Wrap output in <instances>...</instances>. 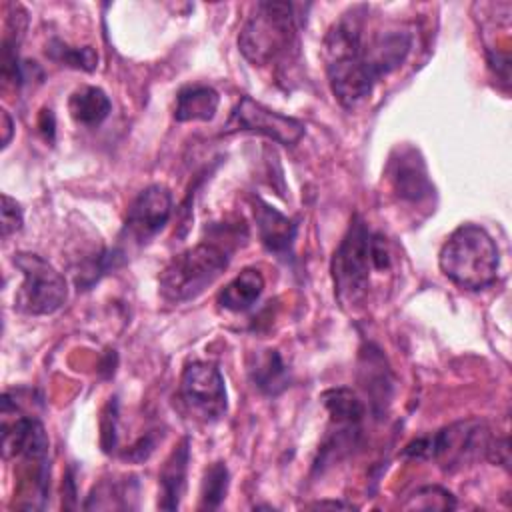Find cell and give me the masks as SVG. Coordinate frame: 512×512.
Wrapping results in <instances>:
<instances>
[{
  "mask_svg": "<svg viewBox=\"0 0 512 512\" xmlns=\"http://www.w3.org/2000/svg\"><path fill=\"white\" fill-rule=\"evenodd\" d=\"M68 110L76 124L98 126L108 118L112 104L102 88L82 86L72 92L68 100Z\"/></svg>",
  "mask_w": 512,
  "mask_h": 512,
  "instance_id": "d6986e66",
  "label": "cell"
},
{
  "mask_svg": "<svg viewBox=\"0 0 512 512\" xmlns=\"http://www.w3.org/2000/svg\"><path fill=\"white\" fill-rule=\"evenodd\" d=\"M296 24L288 2H258L254 14L244 22L238 48L254 66H266L286 56L294 46Z\"/></svg>",
  "mask_w": 512,
  "mask_h": 512,
  "instance_id": "5b68a950",
  "label": "cell"
},
{
  "mask_svg": "<svg viewBox=\"0 0 512 512\" xmlns=\"http://www.w3.org/2000/svg\"><path fill=\"white\" fill-rule=\"evenodd\" d=\"M172 214V194L162 184L144 188L128 206L124 232L136 242H146L158 234Z\"/></svg>",
  "mask_w": 512,
  "mask_h": 512,
  "instance_id": "8fae6325",
  "label": "cell"
},
{
  "mask_svg": "<svg viewBox=\"0 0 512 512\" xmlns=\"http://www.w3.org/2000/svg\"><path fill=\"white\" fill-rule=\"evenodd\" d=\"M228 490V470L222 462H214L202 482V506L218 508Z\"/></svg>",
  "mask_w": 512,
  "mask_h": 512,
  "instance_id": "7402d4cb",
  "label": "cell"
},
{
  "mask_svg": "<svg viewBox=\"0 0 512 512\" xmlns=\"http://www.w3.org/2000/svg\"><path fill=\"white\" fill-rule=\"evenodd\" d=\"M14 266L22 272V284L14 304L30 316H46L62 308L68 296L66 278L42 256L32 252L14 254Z\"/></svg>",
  "mask_w": 512,
  "mask_h": 512,
  "instance_id": "52a82bcc",
  "label": "cell"
},
{
  "mask_svg": "<svg viewBox=\"0 0 512 512\" xmlns=\"http://www.w3.org/2000/svg\"><path fill=\"white\" fill-rule=\"evenodd\" d=\"M228 130L256 132L284 146H292L304 136V124L298 118L270 110L250 96H242L236 104L228 120Z\"/></svg>",
  "mask_w": 512,
  "mask_h": 512,
  "instance_id": "30bf717a",
  "label": "cell"
},
{
  "mask_svg": "<svg viewBox=\"0 0 512 512\" xmlns=\"http://www.w3.org/2000/svg\"><path fill=\"white\" fill-rule=\"evenodd\" d=\"M254 384L266 394H278L286 388V366L276 350H266L252 368Z\"/></svg>",
  "mask_w": 512,
  "mask_h": 512,
  "instance_id": "ffe728a7",
  "label": "cell"
},
{
  "mask_svg": "<svg viewBox=\"0 0 512 512\" xmlns=\"http://www.w3.org/2000/svg\"><path fill=\"white\" fill-rule=\"evenodd\" d=\"M412 46V38L404 30H386L374 36L368 44H364V54L374 74L386 76L396 70L408 56Z\"/></svg>",
  "mask_w": 512,
  "mask_h": 512,
  "instance_id": "4fadbf2b",
  "label": "cell"
},
{
  "mask_svg": "<svg viewBox=\"0 0 512 512\" xmlns=\"http://www.w3.org/2000/svg\"><path fill=\"white\" fill-rule=\"evenodd\" d=\"M220 104V96L212 86L192 84L178 92L174 118L178 122H208L214 118Z\"/></svg>",
  "mask_w": 512,
  "mask_h": 512,
  "instance_id": "2e32d148",
  "label": "cell"
},
{
  "mask_svg": "<svg viewBox=\"0 0 512 512\" xmlns=\"http://www.w3.org/2000/svg\"><path fill=\"white\" fill-rule=\"evenodd\" d=\"M254 216H256V226H258V236L262 240V244L276 254H286L296 238V224L284 216L282 212H278L276 208H272L266 202L256 204L254 208Z\"/></svg>",
  "mask_w": 512,
  "mask_h": 512,
  "instance_id": "9a60e30c",
  "label": "cell"
},
{
  "mask_svg": "<svg viewBox=\"0 0 512 512\" xmlns=\"http://www.w3.org/2000/svg\"><path fill=\"white\" fill-rule=\"evenodd\" d=\"M406 510H452L456 508V500L452 492H448L442 486L428 484L418 490H414L406 502L402 504Z\"/></svg>",
  "mask_w": 512,
  "mask_h": 512,
  "instance_id": "44dd1931",
  "label": "cell"
},
{
  "mask_svg": "<svg viewBox=\"0 0 512 512\" xmlns=\"http://www.w3.org/2000/svg\"><path fill=\"white\" fill-rule=\"evenodd\" d=\"M438 262L454 284L478 290L496 280L500 256L496 242L482 226L462 224L444 242Z\"/></svg>",
  "mask_w": 512,
  "mask_h": 512,
  "instance_id": "3957f363",
  "label": "cell"
},
{
  "mask_svg": "<svg viewBox=\"0 0 512 512\" xmlns=\"http://www.w3.org/2000/svg\"><path fill=\"white\" fill-rule=\"evenodd\" d=\"M228 268V252L216 242H200L170 258L160 272V294L168 302H188L212 286Z\"/></svg>",
  "mask_w": 512,
  "mask_h": 512,
  "instance_id": "277c9868",
  "label": "cell"
},
{
  "mask_svg": "<svg viewBox=\"0 0 512 512\" xmlns=\"http://www.w3.org/2000/svg\"><path fill=\"white\" fill-rule=\"evenodd\" d=\"M50 56L58 62H64L72 68H82V70H94L96 68V62H98V56L92 48H70L62 42H54L50 46Z\"/></svg>",
  "mask_w": 512,
  "mask_h": 512,
  "instance_id": "603a6c76",
  "label": "cell"
},
{
  "mask_svg": "<svg viewBox=\"0 0 512 512\" xmlns=\"http://www.w3.org/2000/svg\"><path fill=\"white\" fill-rule=\"evenodd\" d=\"M50 440L38 418L18 412L10 394L2 400V454L4 458H24L26 462L46 466Z\"/></svg>",
  "mask_w": 512,
  "mask_h": 512,
  "instance_id": "9c48e42d",
  "label": "cell"
},
{
  "mask_svg": "<svg viewBox=\"0 0 512 512\" xmlns=\"http://www.w3.org/2000/svg\"><path fill=\"white\" fill-rule=\"evenodd\" d=\"M322 400L336 430L358 434V426L364 416V404L350 388H332L322 394Z\"/></svg>",
  "mask_w": 512,
  "mask_h": 512,
  "instance_id": "ac0fdd59",
  "label": "cell"
},
{
  "mask_svg": "<svg viewBox=\"0 0 512 512\" xmlns=\"http://www.w3.org/2000/svg\"><path fill=\"white\" fill-rule=\"evenodd\" d=\"M490 442L492 434L484 422L466 420L410 442L404 454L418 460H436L444 470H456L472 460L486 458Z\"/></svg>",
  "mask_w": 512,
  "mask_h": 512,
  "instance_id": "8992f818",
  "label": "cell"
},
{
  "mask_svg": "<svg viewBox=\"0 0 512 512\" xmlns=\"http://www.w3.org/2000/svg\"><path fill=\"white\" fill-rule=\"evenodd\" d=\"M0 120H2V148H6L14 132V122L6 110H0Z\"/></svg>",
  "mask_w": 512,
  "mask_h": 512,
  "instance_id": "d4e9b609",
  "label": "cell"
},
{
  "mask_svg": "<svg viewBox=\"0 0 512 512\" xmlns=\"http://www.w3.org/2000/svg\"><path fill=\"white\" fill-rule=\"evenodd\" d=\"M264 290V276L256 268H244L218 294V304L232 312L248 310Z\"/></svg>",
  "mask_w": 512,
  "mask_h": 512,
  "instance_id": "e0dca14e",
  "label": "cell"
},
{
  "mask_svg": "<svg viewBox=\"0 0 512 512\" xmlns=\"http://www.w3.org/2000/svg\"><path fill=\"white\" fill-rule=\"evenodd\" d=\"M364 16L366 6L352 8L324 38L328 84L336 100L348 110L362 104L378 80L364 54Z\"/></svg>",
  "mask_w": 512,
  "mask_h": 512,
  "instance_id": "6da1fadb",
  "label": "cell"
},
{
  "mask_svg": "<svg viewBox=\"0 0 512 512\" xmlns=\"http://www.w3.org/2000/svg\"><path fill=\"white\" fill-rule=\"evenodd\" d=\"M392 266V250L380 232H372L354 216L346 236L332 258V276L342 304H362L368 294L372 272Z\"/></svg>",
  "mask_w": 512,
  "mask_h": 512,
  "instance_id": "7a4b0ae2",
  "label": "cell"
},
{
  "mask_svg": "<svg viewBox=\"0 0 512 512\" xmlns=\"http://www.w3.org/2000/svg\"><path fill=\"white\" fill-rule=\"evenodd\" d=\"M188 460H190V448L188 440L184 438L170 456L166 458L162 470H160V498L158 506L164 510H176L180 506L184 488H186V472H188Z\"/></svg>",
  "mask_w": 512,
  "mask_h": 512,
  "instance_id": "5bb4252c",
  "label": "cell"
},
{
  "mask_svg": "<svg viewBox=\"0 0 512 512\" xmlns=\"http://www.w3.org/2000/svg\"><path fill=\"white\" fill-rule=\"evenodd\" d=\"M390 182L396 194L410 202H420L430 196L432 182L428 180L426 164L414 148L398 150V156L390 160Z\"/></svg>",
  "mask_w": 512,
  "mask_h": 512,
  "instance_id": "7c38bea8",
  "label": "cell"
},
{
  "mask_svg": "<svg viewBox=\"0 0 512 512\" xmlns=\"http://www.w3.org/2000/svg\"><path fill=\"white\" fill-rule=\"evenodd\" d=\"M312 508H352V504H344V502H316V504H312Z\"/></svg>",
  "mask_w": 512,
  "mask_h": 512,
  "instance_id": "484cf974",
  "label": "cell"
},
{
  "mask_svg": "<svg viewBox=\"0 0 512 512\" xmlns=\"http://www.w3.org/2000/svg\"><path fill=\"white\" fill-rule=\"evenodd\" d=\"M22 222H24V214L20 204L8 194H2V236L8 238L10 234L18 232L22 228Z\"/></svg>",
  "mask_w": 512,
  "mask_h": 512,
  "instance_id": "cb8c5ba5",
  "label": "cell"
},
{
  "mask_svg": "<svg viewBox=\"0 0 512 512\" xmlns=\"http://www.w3.org/2000/svg\"><path fill=\"white\" fill-rule=\"evenodd\" d=\"M178 396L192 414L206 422L220 420L228 410L224 378L210 362H192L184 368Z\"/></svg>",
  "mask_w": 512,
  "mask_h": 512,
  "instance_id": "ba28073f",
  "label": "cell"
}]
</instances>
